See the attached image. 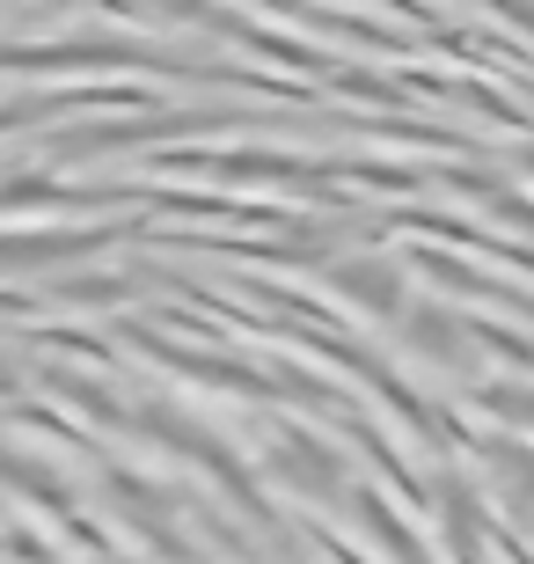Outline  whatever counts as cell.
I'll use <instances>...</instances> for the list:
<instances>
[{"label":"cell","mask_w":534,"mask_h":564,"mask_svg":"<svg viewBox=\"0 0 534 564\" xmlns=\"http://www.w3.org/2000/svg\"><path fill=\"white\" fill-rule=\"evenodd\" d=\"M124 293H132L124 279H66V286H52L44 301H66V308H118Z\"/></svg>","instance_id":"obj_2"},{"label":"cell","mask_w":534,"mask_h":564,"mask_svg":"<svg viewBox=\"0 0 534 564\" xmlns=\"http://www.w3.org/2000/svg\"><path fill=\"white\" fill-rule=\"evenodd\" d=\"M329 286L351 293L373 315H403V272H395L389 257H345V264H329Z\"/></svg>","instance_id":"obj_1"}]
</instances>
